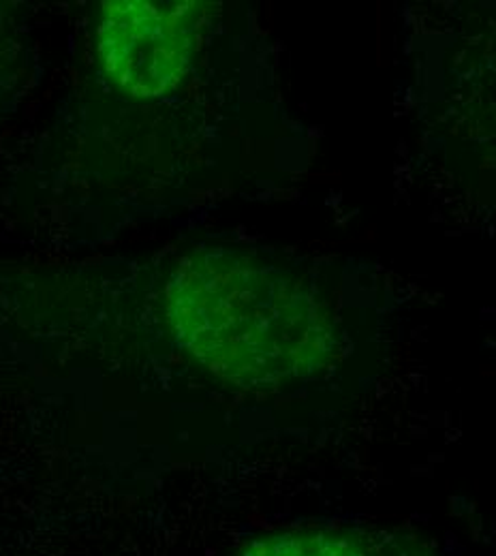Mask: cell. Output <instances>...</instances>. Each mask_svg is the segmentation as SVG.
<instances>
[{
  "mask_svg": "<svg viewBox=\"0 0 496 556\" xmlns=\"http://www.w3.org/2000/svg\"><path fill=\"white\" fill-rule=\"evenodd\" d=\"M171 339L208 375L275 388L317 375L334 355L330 311L315 289L236 249H200L165 293Z\"/></svg>",
  "mask_w": 496,
  "mask_h": 556,
  "instance_id": "cell-1",
  "label": "cell"
},
{
  "mask_svg": "<svg viewBox=\"0 0 496 556\" xmlns=\"http://www.w3.org/2000/svg\"><path fill=\"white\" fill-rule=\"evenodd\" d=\"M200 13L189 0L103 2L97 50L110 81L142 101L171 92L191 67Z\"/></svg>",
  "mask_w": 496,
  "mask_h": 556,
  "instance_id": "cell-2",
  "label": "cell"
},
{
  "mask_svg": "<svg viewBox=\"0 0 496 556\" xmlns=\"http://www.w3.org/2000/svg\"><path fill=\"white\" fill-rule=\"evenodd\" d=\"M238 556H377L372 540L343 529L284 531L251 542Z\"/></svg>",
  "mask_w": 496,
  "mask_h": 556,
  "instance_id": "cell-3",
  "label": "cell"
}]
</instances>
